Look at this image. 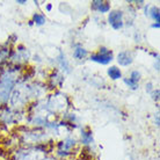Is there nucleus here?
Masks as SVG:
<instances>
[{
	"label": "nucleus",
	"instance_id": "obj_6",
	"mask_svg": "<svg viewBox=\"0 0 160 160\" xmlns=\"http://www.w3.org/2000/svg\"><path fill=\"white\" fill-rule=\"evenodd\" d=\"M73 55H74V57H76V58H78V59H82V58H85V57H86L87 52H86V50H84L82 48H78L76 51H74V53H73Z\"/></svg>",
	"mask_w": 160,
	"mask_h": 160
},
{
	"label": "nucleus",
	"instance_id": "obj_2",
	"mask_svg": "<svg viewBox=\"0 0 160 160\" xmlns=\"http://www.w3.org/2000/svg\"><path fill=\"white\" fill-rule=\"evenodd\" d=\"M109 23L114 29H120L122 27V12H112L109 14Z\"/></svg>",
	"mask_w": 160,
	"mask_h": 160
},
{
	"label": "nucleus",
	"instance_id": "obj_7",
	"mask_svg": "<svg viewBox=\"0 0 160 160\" xmlns=\"http://www.w3.org/2000/svg\"><path fill=\"white\" fill-rule=\"evenodd\" d=\"M34 21H35L37 24H43L44 21H45V19H44L43 15H40V14H35V16H34Z\"/></svg>",
	"mask_w": 160,
	"mask_h": 160
},
{
	"label": "nucleus",
	"instance_id": "obj_8",
	"mask_svg": "<svg viewBox=\"0 0 160 160\" xmlns=\"http://www.w3.org/2000/svg\"><path fill=\"white\" fill-rule=\"evenodd\" d=\"M152 18L157 21V23H159V9L157 7L152 8Z\"/></svg>",
	"mask_w": 160,
	"mask_h": 160
},
{
	"label": "nucleus",
	"instance_id": "obj_3",
	"mask_svg": "<svg viewBox=\"0 0 160 160\" xmlns=\"http://www.w3.org/2000/svg\"><path fill=\"white\" fill-rule=\"evenodd\" d=\"M93 8H95L101 13H106L109 11V5L108 2H103V1H93L92 4Z\"/></svg>",
	"mask_w": 160,
	"mask_h": 160
},
{
	"label": "nucleus",
	"instance_id": "obj_9",
	"mask_svg": "<svg viewBox=\"0 0 160 160\" xmlns=\"http://www.w3.org/2000/svg\"><path fill=\"white\" fill-rule=\"evenodd\" d=\"M139 77H140V74L137 71H133V72L131 73V78L130 79L132 80V81H135V82H137L138 84V80H139Z\"/></svg>",
	"mask_w": 160,
	"mask_h": 160
},
{
	"label": "nucleus",
	"instance_id": "obj_11",
	"mask_svg": "<svg viewBox=\"0 0 160 160\" xmlns=\"http://www.w3.org/2000/svg\"><path fill=\"white\" fill-rule=\"evenodd\" d=\"M153 27H154V28H158V27H159V23H154L153 24Z\"/></svg>",
	"mask_w": 160,
	"mask_h": 160
},
{
	"label": "nucleus",
	"instance_id": "obj_12",
	"mask_svg": "<svg viewBox=\"0 0 160 160\" xmlns=\"http://www.w3.org/2000/svg\"><path fill=\"white\" fill-rule=\"evenodd\" d=\"M47 9L50 11V9H51V5H48V6H47Z\"/></svg>",
	"mask_w": 160,
	"mask_h": 160
},
{
	"label": "nucleus",
	"instance_id": "obj_4",
	"mask_svg": "<svg viewBox=\"0 0 160 160\" xmlns=\"http://www.w3.org/2000/svg\"><path fill=\"white\" fill-rule=\"evenodd\" d=\"M131 57L129 56L128 52H121L120 55H118V63L121 65H124V66H127L131 63Z\"/></svg>",
	"mask_w": 160,
	"mask_h": 160
},
{
	"label": "nucleus",
	"instance_id": "obj_1",
	"mask_svg": "<svg viewBox=\"0 0 160 160\" xmlns=\"http://www.w3.org/2000/svg\"><path fill=\"white\" fill-rule=\"evenodd\" d=\"M101 51L99 53H95V55H92L91 59L93 62H96V63H100V64H108L109 62L112 60V51H109L107 49L101 48Z\"/></svg>",
	"mask_w": 160,
	"mask_h": 160
},
{
	"label": "nucleus",
	"instance_id": "obj_5",
	"mask_svg": "<svg viewBox=\"0 0 160 160\" xmlns=\"http://www.w3.org/2000/svg\"><path fill=\"white\" fill-rule=\"evenodd\" d=\"M108 76L112 78V79L116 80V79H120L121 76H122V73H121L120 68H115V66H112V68H108Z\"/></svg>",
	"mask_w": 160,
	"mask_h": 160
},
{
	"label": "nucleus",
	"instance_id": "obj_10",
	"mask_svg": "<svg viewBox=\"0 0 160 160\" xmlns=\"http://www.w3.org/2000/svg\"><path fill=\"white\" fill-rule=\"evenodd\" d=\"M124 81H125V84L128 85V86H130V87L133 88V89H135V88H137V82L132 81L131 79H125Z\"/></svg>",
	"mask_w": 160,
	"mask_h": 160
}]
</instances>
